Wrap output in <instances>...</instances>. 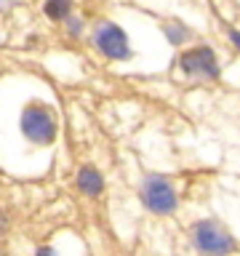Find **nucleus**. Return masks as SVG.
Wrapping results in <instances>:
<instances>
[{
    "label": "nucleus",
    "instance_id": "nucleus-7",
    "mask_svg": "<svg viewBox=\"0 0 240 256\" xmlns=\"http://www.w3.org/2000/svg\"><path fill=\"white\" fill-rule=\"evenodd\" d=\"M72 6L64 3V0H51V3H46V14L51 16V19H62V16H70Z\"/></svg>",
    "mask_w": 240,
    "mask_h": 256
},
{
    "label": "nucleus",
    "instance_id": "nucleus-2",
    "mask_svg": "<svg viewBox=\"0 0 240 256\" xmlns=\"http://www.w3.org/2000/svg\"><path fill=\"white\" fill-rule=\"evenodd\" d=\"M22 131L35 144H51L56 139V120L43 107H27L22 115Z\"/></svg>",
    "mask_w": 240,
    "mask_h": 256
},
{
    "label": "nucleus",
    "instance_id": "nucleus-9",
    "mask_svg": "<svg viewBox=\"0 0 240 256\" xmlns=\"http://www.w3.org/2000/svg\"><path fill=\"white\" fill-rule=\"evenodd\" d=\"M230 38H232V43L240 48V32H238V30H232V32H230Z\"/></svg>",
    "mask_w": 240,
    "mask_h": 256
},
{
    "label": "nucleus",
    "instance_id": "nucleus-5",
    "mask_svg": "<svg viewBox=\"0 0 240 256\" xmlns=\"http://www.w3.org/2000/svg\"><path fill=\"white\" fill-rule=\"evenodd\" d=\"M182 70H187L190 75H200V78L216 80V78H219V64H216L214 48L200 46V48L187 51L182 56Z\"/></svg>",
    "mask_w": 240,
    "mask_h": 256
},
{
    "label": "nucleus",
    "instance_id": "nucleus-1",
    "mask_svg": "<svg viewBox=\"0 0 240 256\" xmlns=\"http://www.w3.org/2000/svg\"><path fill=\"white\" fill-rule=\"evenodd\" d=\"M192 243H195L198 251H203L208 256H227L232 248H235L232 235L214 219H206V222L195 224V230H192Z\"/></svg>",
    "mask_w": 240,
    "mask_h": 256
},
{
    "label": "nucleus",
    "instance_id": "nucleus-3",
    "mask_svg": "<svg viewBox=\"0 0 240 256\" xmlns=\"http://www.w3.org/2000/svg\"><path fill=\"white\" fill-rule=\"evenodd\" d=\"M142 200L152 214H171L176 208V192L163 176H150L142 187Z\"/></svg>",
    "mask_w": 240,
    "mask_h": 256
},
{
    "label": "nucleus",
    "instance_id": "nucleus-8",
    "mask_svg": "<svg viewBox=\"0 0 240 256\" xmlns=\"http://www.w3.org/2000/svg\"><path fill=\"white\" fill-rule=\"evenodd\" d=\"M35 256H56V251H54V248H46V246H43V248H38Z\"/></svg>",
    "mask_w": 240,
    "mask_h": 256
},
{
    "label": "nucleus",
    "instance_id": "nucleus-6",
    "mask_svg": "<svg viewBox=\"0 0 240 256\" xmlns=\"http://www.w3.org/2000/svg\"><path fill=\"white\" fill-rule=\"evenodd\" d=\"M78 187L86 192V195H102V190H104V179H102V174L96 171L94 166H83L78 171Z\"/></svg>",
    "mask_w": 240,
    "mask_h": 256
},
{
    "label": "nucleus",
    "instance_id": "nucleus-4",
    "mask_svg": "<svg viewBox=\"0 0 240 256\" xmlns=\"http://www.w3.org/2000/svg\"><path fill=\"white\" fill-rule=\"evenodd\" d=\"M96 46H99V51L104 56H110V59H126L128 54V38H126V32L118 27V24H102L99 30H96Z\"/></svg>",
    "mask_w": 240,
    "mask_h": 256
}]
</instances>
